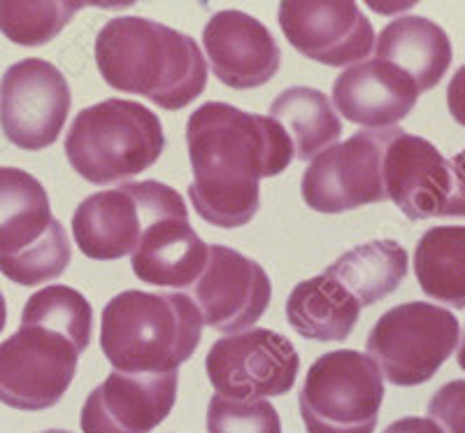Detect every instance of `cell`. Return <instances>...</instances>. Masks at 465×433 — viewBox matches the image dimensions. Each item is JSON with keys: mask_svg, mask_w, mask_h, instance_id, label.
Returning a JSON list of instances; mask_svg holds the SVG:
<instances>
[{"mask_svg": "<svg viewBox=\"0 0 465 433\" xmlns=\"http://www.w3.org/2000/svg\"><path fill=\"white\" fill-rule=\"evenodd\" d=\"M384 189L412 222L442 216L451 189L450 161L426 137L401 131L384 152Z\"/></svg>", "mask_w": 465, "mask_h": 433, "instance_id": "17", "label": "cell"}, {"mask_svg": "<svg viewBox=\"0 0 465 433\" xmlns=\"http://www.w3.org/2000/svg\"><path fill=\"white\" fill-rule=\"evenodd\" d=\"M73 94L65 75L45 58H24L0 80V128L15 147L40 152L58 140Z\"/></svg>", "mask_w": 465, "mask_h": 433, "instance_id": "12", "label": "cell"}, {"mask_svg": "<svg viewBox=\"0 0 465 433\" xmlns=\"http://www.w3.org/2000/svg\"><path fill=\"white\" fill-rule=\"evenodd\" d=\"M95 65L116 91L184 110L207 86V61L191 35L144 16H114L95 35Z\"/></svg>", "mask_w": 465, "mask_h": 433, "instance_id": "3", "label": "cell"}, {"mask_svg": "<svg viewBox=\"0 0 465 433\" xmlns=\"http://www.w3.org/2000/svg\"><path fill=\"white\" fill-rule=\"evenodd\" d=\"M323 275L340 282L361 307L375 306L391 297L405 280L407 252L396 240H372L344 252Z\"/></svg>", "mask_w": 465, "mask_h": 433, "instance_id": "22", "label": "cell"}, {"mask_svg": "<svg viewBox=\"0 0 465 433\" xmlns=\"http://www.w3.org/2000/svg\"><path fill=\"white\" fill-rule=\"evenodd\" d=\"M186 215V203L173 186L159 180L131 182L84 198L73 215V238L89 259H124L153 222Z\"/></svg>", "mask_w": 465, "mask_h": 433, "instance_id": "8", "label": "cell"}, {"mask_svg": "<svg viewBox=\"0 0 465 433\" xmlns=\"http://www.w3.org/2000/svg\"><path fill=\"white\" fill-rule=\"evenodd\" d=\"M43 433H70V431H64V428H52V431H43Z\"/></svg>", "mask_w": 465, "mask_h": 433, "instance_id": "33", "label": "cell"}, {"mask_svg": "<svg viewBox=\"0 0 465 433\" xmlns=\"http://www.w3.org/2000/svg\"><path fill=\"white\" fill-rule=\"evenodd\" d=\"M5 324H7V303H5V297H3V291H0V333H3Z\"/></svg>", "mask_w": 465, "mask_h": 433, "instance_id": "31", "label": "cell"}, {"mask_svg": "<svg viewBox=\"0 0 465 433\" xmlns=\"http://www.w3.org/2000/svg\"><path fill=\"white\" fill-rule=\"evenodd\" d=\"M402 128L359 131L328 147L302 173V201L323 215L356 210L386 201L384 152Z\"/></svg>", "mask_w": 465, "mask_h": 433, "instance_id": "10", "label": "cell"}, {"mask_svg": "<svg viewBox=\"0 0 465 433\" xmlns=\"http://www.w3.org/2000/svg\"><path fill=\"white\" fill-rule=\"evenodd\" d=\"M429 415L444 433H465V380L440 387L429 403Z\"/></svg>", "mask_w": 465, "mask_h": 433, "instance_id": "27", "label": "cell"}, {"mask_svg": "<svg viewBox=\"0 0 465 433\" xmlns=\"http://www.w3.org/2000/svg\"><path fill=\"white\" fill-rule=\"evenodd\" d=\"M375 58L402 70L423 94L440 85L454 54L450 35L440 24L426 16H401L381 28Z\"/></svg>", "mask_w": 465, "mask_h": 433, "instance_id": "20", "label": "cell"}, {"mask_svg": "<svg viewBox=\"0 0 465 433\" xmlns=\"http://www.w3.org/2000/svg\"><path fill=\"white\" fill-rule=\"evenodd\" d=\"M277 22L291 47L331 68L363 61L375 45V28L356 3H282Z\"/></svg>", "mask_w": 465, "mask_h": 433, "instance_id": "14", "label": "cell"}, {"mask_svg": "<svg viewBox=\"0 0 465 433\" xmlns=\"http://www.w3.org/2000/svg\"><path fill=\"white\" fill-rule=\"evenodd\" d=\"M423 294L456 310L465 307V227H433L414 249Z\"/></svg>", "mask_w": 465, "mask_h": 433, "instance_id": "24", "label": "cell"}, {"mask_svg": "<svg viewBox=\"0 0 465 433\" xmlns=\"http://www.w3.org/2000/svg\"><path fill=\"white\" fill-rule=\"evenodd\" d=\"M456 357H459V366L465 370V333H463V343H460L459 354H456Z\"/></svg>", "mask_w": 465, "mask_h": 433, "instance_id": "32", "label": "cell"}, {"mask_svg": "<svg viewBox=\"0 0 465 433\" xmlns=\"http://www.w3.org/2000/svg\"><path fill=\"white\" fill-rule=\"evenodd\" d=\"M272 285L263 266L226 245L207 247V264L193 285L203 324L222 333L254 327L268 310Z\"/></svg>", "mask_w": 465, "mask_h": 433, "instance_id": "13", "label": "cell"}, {"mask_svg": "<svg viewBox=\"0 0 465 433\" xmlns=\"http://www.w3.org/2000/svg\"><path fill=\"white\" fill-rule=\"evenodd\" d=\"M84 3H0V33L15 45L40 47L64 31Z\"/></svg>", "mask_w": 465, "mask_h": 433, "instance_id": "25", "label": "cell"}, {"mask_svg": "<svg viewBox=\"0 0 465 433\" xmlns=\"http://www.w3.org/2000/svg\"><path fill=\"white\" fill-rule=\"evenodd\" d=\"M384 380L375 361L359 349L322 354L298 394L310 433H375Z\"/></svg>", "mask_w": 465, "mask_h": 433, "instance_id": "7", "label": "cell"}, {"mask_svg": "<svg viewBox=\"0 0 465 433\" xmlns=\"http://www.w3.org/2000/svg\"><path fill=\"white\" fill-rule=\"evenodd\" d=\"M207 433H282V419L268 401H232L214 394L207 406Z\"/></svg>", "mask_w": 465, "mask_h": 433, "instance_id": "26", "label": "cell"}, {"mask_svg": "<svg viewBox=\"0 0 465 433\" xmlns=\"http://www.w3.org/2000/svg\"><path fill=\"white\" fill-rule=\"evenodd\" d=\"M451 189L442 216H465V149L450 161Z\"/></svg>", "mask_w": 465, "mask_h": 433, "instance_id": "28", "label": "cell"}, {"mask_svg": "<svg viewBox=\"0 0 465 433\" xmlns=\"http://www.w3.org/2000/svg\"><path fill=\"white\" fill-rule=\"evenodd\" d=\"M203 47L222 85L247 91L268 85L282 65V49L265 24L247 12L222 10L203 28Z\"/></svg>", "mask_w": 465, "mask_h": 433, "instance_id": "16", "label": "cell"}, {"mask_svg": "<svg viewBox=\"0 0 465 433\" xmlns=\"http://www.w3.org/2000/svg\"><path fill=\"white\" fill-rule=\"evenodd\" d=\"M460 327L447 307L410 301L386 310L368 336V357L391 385L429 382L459 345Z\"/></svg>", "mask_w": 465, "mask_h": 433, "instance_id": "9", "label": "cell"}, {"mask_svg": "<svg viewBox=\"0 0 465 433\" xmlns=\"http://www.w3.org/2000/svg\"><path fill=\"white\" fill-rule=\"evenodd\" d=\"M177 401V373H110L82 408L84 433H152Z\"/></svg>", "mask_w": 465, "mask_h": 433, "instance_id": "15", "label": "cell"}, {"mask_svg": "<svg viewBox=\"0 0 465 433\" xmlns=\"http://www.w3.org/2000/svg\"><path fill=\"white\" fill-rule=\"evenodd\" d=\"M207 378L219 397L261 401L293 389L301 357L289 338L270 328L228 333L212 345L205 359Z\"/></svg>", "mask_w": 465, "mask_h": 433, "instance_id": "11", "label": "cell"}, {"mask_svg": "<svg viewBox=\"0 0 465 433\" xmlns=\"http://www.w3.org/2000/svg\"><path fill=\"white\" fill-rule=\"evenodd\" d=\"M384 433H444L433 419L426 418H402L386 427Z\"/></svg>", "mask_w": 465, "mask_h": 433, "instance_id": "30", "label": "cell"}, {"mask_svg": "<svg viewBox=\"0 0 465 433\" xmlns=\"http://www.w3.org/2000/svg\"><path fill=\"white\" fill-rule=\"evenodd\" d=\"M207 247L186 216H165L143 233L131 254L133 273L153 287H193L207 264Z\"/></svg>", "mask_w": 465, "mask_h": 433, "instance_id": "19", "label": "cell"}, {"mask_svg": "<svg viewBox=\"0 0 465 433\" xmlns=\"http://www.w3.org/2000/svg\"><path fill=\"white\" fill-rule=\"evenodd\" d=\"M203 338V315L184 294L128 289L103 310L101 347L119 373H177Z\"/></svg>", "mask_w": 465, "mask_h": 433, "instance_id": "4", "label": "cell"}, {"mask_svg": "<svg viewBox=\"0 0 465 433\" xmlns=\"http://www.w3.org/2000/svg\"><path fill=\"white\" fill-rule=\"evenodd\" d=\"M70 259V240L40 180L0 166V273L15 285L37 287L58 277Z\"/></svg>", "mask_w": 465, "mask_h": 433, "instance_id": "6", "label": "cell"}, {"mask_svg": "<svg viewBox=\"0 0 465 433\" xmlns=\"http://www.w3.org/2000/svg\"><path fill=\"white\" fill-rule=\"evenodd\" d=\"M417 101V85L381 58L349 65L333 85L335 110L368 131L396 126L414 110Z\"/></svg>", "mask_w": 465, "mask_h": 433, "instance_id": "18", "label": "cell"}, {"mask_svg": "<svg viewBox=\"0 0 465 433\" xmlns=\"http://www.w3.org/2000/svg\"><path fill=\"white\" fill-rule=\"evenodd\" d=\"M193 185L189 198L203 222L247 227L261 207L263 177L282 175L296 159L291 137L265 115L210 101L186 122Z\"/></svg>", "mask_w": 465, "mask_h": 433, "instance_id": "1", "label": "cell"}, {"mask_svg": "<svg viewBox=\"0 0 465 433\" xmlns=\"http://www.w3.org/2000/svg\"><path fill=\"white\" fill-rule=\"evenodd\" d=\"M361 303L340 282L317 275L298 282L286 298V322L302 338L331 343L347 340L361 317Z\"/></svg>", "mask_w": 465, "mask_h": 433, "instance_id": "21", "label": "cell"}, {"mask_svg": "<svg viewBox=\"0 0 465 433\" xmlns=\"http://www.w3.org/2000/svg\"><path fill=\"white\" fill-rule=\"evenodd\" d=\"M447 107L460 126H465V65H460L447 86Z\"/></svg>", "mask_w": 465, "mask_h": 433, "instance_id": "29", "label": "cell"}, {"mask_svg": "<svg viewBox=\"0 0 465 433\" xmlns=\"http://www.w3.org/2000/svg\"><path fill=\"white\" fill-rule=\"evenodd\" d=\"M94 333V307L80 291L52 285L33 294L22 327L0 343V403L47 410L70 389Z\"/></svg>", "mask_w": 465, "mask_h": 433, "instance_id": "2", "label": "cell"}, {"mask_svg": "<svg viewBox=\"0 0 465 433\" xmlns=\"http://www.w3.org/2000/svg\"><path fill=\"white\" fill-rule=\"evenodd\" d=\"M165 149L163 124L149 107L107 98L74 116L65 137V156L91 185H116L144 173Z\"/></svg>", "mask_w": 465, "mask_h": 433, "instance_id": "5", "label": "cell"}, {"mask_svg": "<svg viewBox=\"0 0 465 433\" xmlns=\"http://www.w3.org/2000/svg\"><path fill=\"white\" fill-rule=\"evenodd\" d=\"M275 119L291 137L296 159L310 161L333 147L342 136V122L323 91L312 86H291L270 106Z\"/></svg>", "mask_w": 465, "mask_h": 433, "instance_id": "23", "label": "cell"}]
</instances>
